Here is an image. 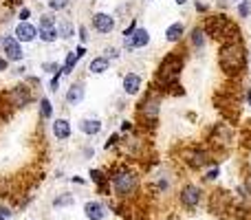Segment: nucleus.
<instances>
[{"mask_svg":"<svg viewBox=\"0 0 251 220\" xmlns=\"http://www.w3.org/2000/svg\"><path fill=\"white\" fill-rule=\"evenodd\" d=\"M71 181H73V183H77V185H84V178H79V176H73V178H71Z\"/></svg>","mask_w":251,"mask_h":220,"instance_id":"603ef678","label":"nucleus"},{"mask_svg":"<svg viewBox=\"0 0 251 220\" xmlns=\"http://www.w3.org/2000/svg\"><path fill=\"white\" fill-rule=\"evenodd\" d=\"M134 130H137V125H134V121H130V119H124V121H122V128H119V132H122V134L134 132Z\"/></svg>","mask_w":251,"mask_h":220,"instance_id":"e433bc0d","label":"nucleus"},{"mask_svg":"<svg viewBox=\"0 0 251 220\" xmlns=\"http://www.w3.org/2000/svg\"><path fill=\"white\" fill-rule=\"evenodd\" d=\"M55 29H57V35H60L62 40L75 38V24L71 20H62L60 24H55Z\"/></svg>","mask_w":251,"mask_h":220,"instance_id":"a878e982","label":"nucleus"},{"mask_svg":"<svg viewBox=\"0 0 251 220\" xmlns=\"http://www.w3.org/2000/svg\"><path fill=\"white\" fill-rule=\"evenodd\" d=\"M88 176H91V181L97 185V190L101 192V194H110V176L108 172H104V170L100 168H93L91 172H88Z\"/></svg>","mask_w":251,"mask_h":220,"instance_id":"4be33fe9","label":"nucleus"},{"mask_svg":"<svg viewBox=\"0 0 251 220\" xmlns=\"http://www.w3.org/2000/svg\"><path fill=\"white\" fill-rule=\"evenodd\" d=\"M60 79H62V71H57V73H53V79H51V84H49L53 93H55V91H57V86H60Z\"/></svg>","mask_w":251,"mask_h":220,"instance_id":"ea45409f","label":"nucleus"},{"mask_svg":"<svg viewBox=\"0 0 251 220\" xmlns=\"http://www.w3.org/2000/svg\"><path fill=\"white\" fill-rule=\"evenodd\" d=\"M60 64L57 62H42V73H57Z\"/></svg>","mask_w":251,"mask_h":220,"instance_id":"4c0bfd02","label":"nucleus"},{"mask_svg":"<svg viewBox=\"0 0 251 220\" xmlns=\"http://www.w3.org/2000/svg\"><path fill=\"white\" fill-rule=\"evenodd\" d=\"M185 69V51L174 49L170 51L163 60L159 62L154 71V79H152V88L159 91L161 95H185L181 86V75Z\"/></svg>","mask_w":251,"mask_h":220,"instance_id":"f257e3e1","label":"nucleus"},{"mask_svg":"<svg viewBox=\"0 0 251 220\" xmlns=\"http://www.w3.org/2000/svg\"><path fill=\"white\" fill-rule=\"evenodd\" d=\"M243 185L247 187V192H249V198H251V172L245 174V178H243Z\"/></svg>","mask_w":251,"mask_h":220,"instance_id":"a18cd8bd","label":"nucleus"},{"mask_svg":"<svg viewBox=\"0 0 251 220\" xmlns=\"http://www.w3.org/2000/svg\"><path fill=\"white\" fill-rule=\"evenodd\" d=\"M207 143L214 150V154H225L231 146L236 143V130L229 125V121H218L212 125V130L207 132Z\"/></svg>","mask_w":251,"mask_h":220,"instance_id":"6e6552de","label":"nucleus"},{"mask_svg":"<svg viewBox=\"0 0 251 220\" xmlns=\"http://www.w3.org/2000/svg\"><path fill=\"white\" fill-rule=\"evenodd\" d=\"M185 35H187V24L183 20H174V22H170L168 29H165V42L176 47V44L185 42Z\"/></svg>","mask_w":251,"mask_h":220,"instance_id":"2eb2a0df","label":"nucleus"},{"mask_svg":"<svg viewBox=\"0 0 251 220\" xmlns=\"http://www.w3.org/2000/svg\"><path fill=\"white\" fill-rule=\"evenodd\" d=\"M4 101L11 108H25V106H29L33 101V93H31V88L26 84H18L9 93H4Z\"/></svg>","mask_w":251,"mask_h":220,"instance_id":"9d476101","label":"nucleus"},{"mask_svg":"<svg viewBox=\"0 0 251 220\" xmlns=\"http://www.w3.org/2000/svg\"><path fill=\"white\" fill-rule=\"evenodd\" d=\"M75 203V198H73V194H69V192H64V194H60L55 200H53V207H71V205Z\"/></svg>","mask_w":251,"mask_h":220,"instance_id":"c756f323","label":"nucleus"},{"mask_svg":"<svg viewBox=\"0 0 251 220\" xmlns=\"http://www.w3.org/2000/svg\"><path fill=\"white\" fill-rule=\"evenodd\" d=\"M247 64H249V51L245 47V40L238 42H227L218 47V69L223 71L227 79L236 82L243 79L247 73Z\"/></svg>","mask_w":251,"mask_h":220,"instance_id":"f03ea898","label":"nucleus"},{"mask_svg":"<svg viewBox=\"0 0 251 220\" xmlns=\"http://www.w3.org/2000/svg\"><path fill=\"white\" fill-rule=\"evenodd\" d=\"M152 42V35L150 31L146 29V26H137L134 29V33L130 35V38H124V49L126 51H141V49H146L148 44Z\"/></svg>","mask_w":251,"mask_h":220,"instance_id":"f8f14e48","label":"nucleus"},{"mask_svg":"<svg viewBox=\"0 0 251 220\" xmlns=\"http://www.w3.org/2000/svg\"><path fill=\"white\" fill-rule=\"evenodd\" d=\"M207 44H209V38H207V33H205L203 24H201V22L199 24H192L185 35L187 51H192V55H196V57H203L205 51H207Z\"/></svg>","mask_w":251,"mask_h":220,"instance_id":"1a4fd4ad","label":"nucleus"},{"mask_svg":"<svg viewBox=\"0 0 251 220\" xmlns=\"http://www.w3.org/2000/svg\"><path fill=\"white\" fill-rule=\"evenodd\" d=\"M104 55L108 57V60H119V57H122V49H119V47H106L104 49Z\"/></svg>","mask_w":251,"mask_h":220,"instance_id":"c9c22d12","label":"nucleus"},{"mask_svg":"<svg viewBox=\"0 0 251 220\" xmlns=\"http://www.w3.org/2000/svg\"><path fill=\"white\" fill-rule=\"evenodd\" d=\"M194 9H196V13H199V16H207L209 9H212V4L203 2V0H194Z\"/></svg>","mask_w":251,"mask_h":220,"instance_id":"f704fd0d","label":"nucleus"},{"mask_svg":"<svg viewBox=\"0 0 251 220\" xmlns=\"http://www.w3.org/2000/svg\"><path fill=\"white\" fill-rule=\"evenodd\" d=\"M234 194H236V198H238V200H243V203H247V205L251 203V198H249V192H247V187H245L243 183L234 187Z\"/></svg>","mask_w":251,"mask_h":220,"instance_id":"473e14b6","label":"nucleus"},{"mask_svg":"<svg viewBox=\"0 0 251 220\" xmlns=\"http://www.w3.org/2000/svg\"><path fill=\"white\" fill-rule=\"evenodd\" d=\"M55 24H57L55 13L47 11V13H42V16H40V26H38V29H51V26H55Z\"/></svg>","mask_w":251,"mask_h":220,"instance_id":"c85d7f7f","label":"nucleus"},{"mask_svg":"<svg viewBox=\"0 0 251 220\" xmlns=\"http://www.w3.org/2000/svg\"><path fill=\"white\" fill-rule=\"evenodd\" d=\"M137 26H139L137 18H132V20H130V24H128V26H126V29L122 31V35H124V38H130V35L134 33V29H137Z\"/></svg>","mask_w":251,"mask_h":220,"instance_id":"58836bf2","label":"nucleus"},{"mask_svg":"<svg viewBox=\"0 0 251 220\" xmlns=\"http://www.w3.org/2000/svg\"><path fill=\"white\" fill-rule=\"evenodd\" d=\"M38 38L42 40V42H47V44H53L55 40H60V35H57L55 26H51V29H38Z\"/></svg>","mask_w":251,"mask_h":220,"instance_id":"cd10ccee","label":"nucleus"},{"mask_svg":"<svg viewBox=\"0 0 251 220\" xmlns=\"http://www.w3.org/2000/svg\"><path fill=\"white\" fill-rule=\"evenodd\" d=\"M7 66H9V60L4 55H0V73H2V71H7Z\"/></svg>","mask_w":251,"mask_h":220,"instance_id":"de8ad7c7","label":"nucleus"},{"mask_svg":"<svg viewBox=\"0 0 251 220\" xmlns=\"http://www.w3.org/2000/svg\"><path fill=\"white\" fill-rule=\"evenodd\" d=\"M77 33H79V40H82V44H86V42H88V38H91V35H88V29H86L84 24H79Z\"/></svg>","mask_w":251,"mask_h":220,"instance_id":"37998d69","label":"nucleus"},{"mask_svg":"<svg viewBox=\"0 0 251 220\" xmlns=\"http://www.w3.org/2000/svg\"><path fill=\"white\" fill-rule=\"evenodd\" d=\"M91 24H93V29H95V33L110 35L115 31V26H117V18L108 11H95L91 18Z\"/></svg>","mask_w":251,"mask_h":220,"instance_id":"9b49d317","label":"nucleus"},{"mask_svg":"<svg viewBox=\"0 0 251 220\" xmlns=\"http://www.w3.org/2000/svg\"><path fill=\"white\" fill-rule=\"evenodd\" d=\"M161 106H163V95L159 91L152 88L150 93L141 97V101L137 104V119H139V125L143 128H154L159 123V117H161Z\"/></svg>","mask_w":251,"mask_h":220,"instance_id":"423d86ee","label":"nucleus"},{"mask_svg":"<svg viewBox=\"0 0 251 220\" xmlns=\"http://www.w3.org/2000/svg\"><path fill=\"white\" fill-rule=\"evenodd\" d=\"M13 73H16V75H25V73H26V66H18Z\"/></svg>","mask_w":251,"mask_h":220,"instance_id":"8fccbe9b","label":"nucleus"},{"mask_svg":"<svg viewBox=\"0 0 251 220\" xmlns=\"http://www.w3.org/2000/svg\"><path fill=\"white\" fill-rule=\"evenodd\" d=\"M93 154H95V150H93V147H86V150H84V156H86V159H91Z\"/></svg>","mask_w":251,"mask_h":220,"instance_id":"09e8293b","label":"nucleus"},{"mask_svg":"<svg viewBox=\"0 0 251 220\" xmlns=\"http://www.w3.org/2000/svg\"><path fill=\"white\" fill-rule=\"evenodd\" d=\"M205 200H207V194H205L203 185L194 181H185L176 190V203L185 214H196L205 205Z\"/></svg>","mask_w":251,"mask_h":220,"instance_id":"0eeeda50","label":"nucleus"},{"mask_svg":"<svg viewBox=\"0 0 251 220\" xmlns=\"http://www.w3.org/2000/svg\"><path fill=\"white\" fill-rule=\"evenodd\" d=\"M249 66H251V51H249Z\"/></svg>","mask_w":251,"mask_h":220,"instance_id":"5fc2aeb1","label":"nucleus"},{"mask_svg":"<svg viewBox=\"0 0 251 220\" xmlns=\"http://www.w3.org/2000/svg\"><path fill=\"white\" fill-rule=\"evenodd\" d=\"M51 130H53V137H55L57 141H69L71 134H73V130H71V121L64 119V117H62V119H55V121H53Z\"/></svg>","mask_w":251,"mask_h":220,"instance_id":"5701e85b","label":"nucleus"},{"mask_svg":"<svg viewBox=\"0 0 251 220\" xmlns=\"http://www.w3.org/2000/svg\"><path fill=\"white\" fill-rule=\"evenodd\" d=\"M221 174H223V168L218 161L209 163L207 168L203 170V176H201V185H214V183L221 181Z\"/></svg>","mask_w":251,"mask_h":220,"instance_id":"b1692460","label":"nucleus"},{"mask_svg":"<svg viewBox=\"0 0 251 220\" xmlns=\"http://www.w3.org/2000/svg\"><path fill=\"white\" fill-rule=\"evenodd\" d=\"M84 216H86V220H106L108 205L101 203V200H86L84 203Z\"/></svg>","mask_w":251,"mask_h":220,"instance_id":"dca6fc26","label":"nucleus"},{"mask_svg":"<svg viewBox=\"0 0 251 220\" xmlns=\"http://www.w3.org/2000/svg\"><path fill=\"white\" fill-rule=\"evenodd\" d=\"M234 7H236V18H238L240 22H245L251 18V0H240V2L234 4Z\"/></svg>","mask_w":251,"mask_h":220,"instance_id":"bb28decb","label":"nucleus"},{"mask_svg":"<svg viewBox=\"0 0 251 220\" xmlns=\"http://www.w3.org/2000/svg\"><path fill=\"white\" fill-rule=\"evenodd\" d=\"M122 91L126 97H137L143 91V77L137 71H128L122 79Z\"/></svg>","mask_w":251,"mask_h":220,"instance_id":"ddd939ff","label":"nucleus"},{"mask_svg":"<svg viewBox=\"0 0 251 220\" xmlns=\"http://www.w3.org/2000/svg\"><path fill=\"white\" fill-rule=\"evenodd\" d=\"M101 130H104V121L97 119V117H86V119L79 121V132L86 134V137H97Z\"/></svg>","mask_w":251,"mask_h":220,"instance_id":"412c9836","label":"nucleus"},{"mask_svg":"<svg viewBox=\"0 0 251 220\" xmlns=\"http://www.w3.org/2000/svg\"><path fill=\"white\" fill-rule=\"evenodd\" d=\"M84 97H86V86H84V82H73L69 86V91H66L64 99L69 106H77L84 101Z\"/></svg>","mask_w":251,"mask_h":220,"instance_id":"aec40b11","label":"nucleus"},{"mask_svg":"<svg viewBox=\"0 0 251 220\" xmlns=\"http://www.w3.org/2000/svg\"><path fill=\"white\" fill-rule=\"evenodd\" d=\"M86 55V47L84 44H79L77 49H73V51H69L66 53V60H64V64L60 66V71H62V75H71L75 71V66H77V62L82 60V57Z\"/></svg>","mask_w":251,"mask_h":220,"instance_id":"a211bd4d","label":"nucleus"},{"mask_svg":"<svg viewBox=\"0 0 251 220\" xmlns=\"http://www.w3.org/2000/svg\"><path fill=\"white\" fill-rule=\"evenodd\" d=\"M172 2H174V4H176V7H185V4H187V2H190V0H172Z\"/></svg>","mask_w":251,"mask_h":220,"instance_id":"3c124183","label":"nucleus"},{"mask_svg":"<svg viewBox=\"0 0 251 220\" xmlns=\"http://www.w3.org/2000/svg\"><path fill=\"white\" fill-rule=\"evenodd\" d=\"M146 2H156V0H146Z\"/></svg>","mask_w":251,"mask_h":220,"instance_id":"6e6d98bb","label":"nucleus"},{"mask_svg":"<svg viewBox=\"0 0 251 220\" xmlns=\"http://www.w3.org/2000/svg\"><path fill=\"white\" fill-rule=\"evenodd\" d=\"M0 218L9 220V218H11V209H9V207H0Z\"/></svg>","mask_w":251,"mask_h":220,"instance_id":"49530a36","label":"nucleus"},{"mask_svg":"<svg viewBox=\"0 0 251 220\" xmlns=\"http://www.w3.org/2000/svg\"><path fill=\"white\" fill-rule=\"evenodd\" d=\"M122 141H124V134H122V132H113L108 139H106V143H104V150H113V147L122 146Z\"/></svg>","mask_w":251,"mask_h":220,"instance_id":"2f4dec72","label":"nucleus"},{"mask_svg":"<svg viewBox=\"0 0 251 220\" xmlns=\"http://www.w3.org/2000/svg\"><path fill=\"white\" fill-rule=\"evenodd\" d=\"M0 44H2L4 57H7L9 62H22V60H25V51H22V44L18 42L13 35H4V38L0 40Z\"/></svg>","mask_w":251,"mask_h":220,"instance_id":"4468645a","label":"nucleus"},{"mask_svg":"<svg viewBox=\"0 0 251 220\" xmlns=\"http://www.w3.org/2000/svg\"><path fill=\"white\" fill-rule=\"evenodd\" d=\"M110 176V194L119 200V203H128L141 190V174L130 165H115L113 172H108Z\"/></svg>","mask_w":251,"mask_h":220,"instance_id":"7ed1b4c3","label":"nucleus"},{"mask_svg":"<svg viewBox=\"0 0 251 220\" xmlns=\"http://www.w3.org/2000/svg\"><path fill=\"white\" fill-rule=\"evenodd\" d=\"M203 29L207 33L209 42H216L218 47L227 42H238L243 40V33H240V26L227 16V11H218V13H207L203 18Z\"/></svg>","mask_w":251,"mask_h":220,"instance_id":"20e7f679","label":"nucleus"},{"mask_svg":"<svg viewBox=\"0 0 251 220\" xmlns=\"http://www.w3.org/2000/svg\"><path fill=\"white\" fill-rule=\"evenodd\" d=\"M47 4L51 11H64V9L71 4V0H47Z\"/></svg>","mask_w":251,"mask_h":220,"instance_id":"72a5a7b5","label":"nucleus"},{"mask_svg":"<svg viewBox=\"0 0 251 220\" xmlns=\"http://www.w3.org/2000/svg\"><path fill=\"white\" fill-rule=\"evenodd\" d=\"M13 38L18 40V42H33V40H38V26H33L31 22H18L16 29H13Z\"/></svg>","mask_w":251,"mask_h":220,"instance_id":"f3484780","label":"nucleus"},{"mask_svg":"<svg viewBox=\"0 0 251 220\" xmlns=\"http://www.w3.org/2000/svg\"><path fill=\"white\" fill-rule=\"evenodd\" d=\"M110 71V60L106 55H97L88 62V73L91 75H104Z\"/></svg>","mask_w":251,"mask_h":220,"instance_id":"393cba45","label":"nucleus"},{"mask_svg":"<svg viewBox=\"0 0 251 220\" xmlns=\"http://www.w3.org/2000/svg\"><path fill=\"white\" fill-rule=\"evenodd\" d=\"M229 2H231V4H238V2H240V0H229Z\"/></svg>","mask_w":251,"mask_h":220,"instance_id":"864d4df0","label":"nucleus"},{"mask_svg":"<svg viewBox=\"0 0 251 220\" xmlns=\"http://www.w3.org/2000/svg\"><path fill=\"white\" fill-rule=\"evenodd\" d=\"M172 185H174V178L165 172H159L152 176V190H154L159 196L170 194V192H172Z\"/></svg>","mask_w":251,"mask_h":220,"instance_id":"6ab92c4d","label":"nucleus"},{"mask_svg":"<svg viewBox=\"0 0 251 220\" xmlns=\"http://www.w3.org/2000/svg\"><path fill=\"white\" fill-rule=\"evenodd\" d=\"M178 161H181V165L187 172H203L209 163H214L218 159L207 143H190V146H185L178 152Z\"/></svg>","mask_w":251,"mask_h":220,"instance_id":"39448f33","label":"nucleus"},{"mask_svg":"<svg viewBox=\"0 0 251 220\" xmlns=\"http://www.w3.org/2000/svg\"><path fill=\"white\" fill-rule=\"evenodd\" d=\"M240 101H245V104L251 108V86H245L243 88V95H240Z\"/></svg>","mask_w":251,"mask_h":220,"instance_id":"a19ab883","label":"nucleus"},{"mask_svg":"<svg viewBox=\"0 0 251 220\" xmlns=\"http://www.w3.org/2000/svg\"><path fill=\"white\" fill-rule=\"evenodd\" d=\"M229 0H216V9H221V11H227L229 9Z\"/></svg>","mask_w":251,"mask_h":220,"instance_id":"c03bdc74","label":"nucleus"},{"mask_svg":"<svg viewBox=\"0 0 251 220\" xmlns=\"http://www.w3.org/2000/svg\"><path fill=\"white\" fill-rule=\"evenodd\" d=\"M51 115H53L51 99H49V97H42V99H40V117H42V119H51Z\"/></svg>","mask_w":251,"mask_h":220,"instance_id":"7c9ffc66","label":"nucleus"},{"mask_svg":"<svg viewBox=\"0 0 251 220\" xmlns=\"http://www.w3.org/2000/svg\"><path fill=\"white\" fill-rule=\"evenodd\" d=\"M18 18H20V22H29V18H31V9H29V7H22L20 11H18Z\"/></svg>","mask_w":251,"mask_h":220,"instance_id":"79ce46f5","label":"nucleus"},{"mask_svg":"<svg viewBox=\"0 0 251 220\" xmlns=\"http://www.w3.org/2000/svg\"><path fill=\"white\" fill-rule=\"evenodd\" d=\"M0 220H4V218H0Z\"/></svg>","mask_w":251,"mask_h":220,"instance_id":"4d7b16f0","label":"nucleus"}]
</instances>
